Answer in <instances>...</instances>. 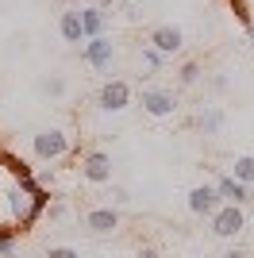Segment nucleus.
<instances>
[{
	"instance_id": "nucleus-1",
	"label": "nucleus",
	"mask_w": 254,
	"mask_h": 258,
	"mask_svg": "<svg viewBox=\"0 0 254 258\" xmlns=\"http://www.w3.org/2000/svg\"><path fill=\"white\" fill-rule=\"evenodd\" d=\"M46 189L35 181L27 162L0 147V239H16L31 231L35 220L46 212Z\"/></svg>"
},
{
	"instance_id": "nucleus-2",
	"label": "nucleus",
	"mask_w": 254,
	"mask_h": 258,
	"mask_svg": "<svg viewBox=\"0 0 254 258\" xmlns=\"http://www.w3.org/2000/svg\"><path fill=\"white\" fill-rule=\"evenodd\" d=\"M31 151L39 162H54V158H62L66 151H70V135L58 127H46V131H35V139H31Z\"/></svg>"
},
{
	"instance_id": "nucleus-3",
	"label": "nucleus",
	"mask_w": 254,
	"mask_h": 258,
	"mask_svg": "<svg viewBox=\"0 0 254 258\" xmlns=\"http://www.w3.org/2000/svg\"><path fill=\"white\" fill-rule=\"evenodd\" d=\"M81 62H85V66H93V70H112V62H116V43H112L108 35L85 39V46H81Z\"/></svg>"
},
{
	"instance_id": "nucleus-4",
	"label": "nucleus",
	"mask_w": 254,
	"mask_h": 258,
	"mask_svg": "<svg viewBox=\"0 0 254 258\" xmlns=\"http://www.w3.org/2000/svg\"><path fill=\"white\" fill-rule=\"evenodd\" d=\"M208 220H212V235H220V239H235V235L246 227L243 208H239V205H220Z\"/></svg>"
},
{
	"instance_id": "nucleus-5",
	"label": "nucleus",
	"mask_w": 254,
	"mask_h": 258,
	"mask_svg": "<svg viewBox=\"0 0 254 258\" xmlns=\"http://www.w3.org/2000/svg\"><path fill=\"white\" fill-rule=\"evenodd\" d=\"M139 104H143V112L154 116V119H169L177 112V97H173L169 89H143V93H139Z\"/></svg>"
},
{
	"instance_id": "nucleus-6",
	"label": "nucleus",
	"mask_w": 254,
	"mask_h": 258,
	"mask_svg": "<svg viewBox=\"0 0 254 258\" xmlns=\"http://www.w3.org/2000/svg\"><path fill=\"white\" fill-rule=\"evenodd\" d=\"M96 104H100V112H123V108L131 104V85H127V81H119V77L104 81V85H100V93H96Z\"/></svg>"
},
{
	"instance_id": "nucleus-7",
	"label": "nucleus",
	"mask_w": 254,
	"mask_h": 258,
	"mask_svg": "<svg viewBox=\"0 0 254 258\" xmlns=\"http://www.w3.org/2000/svg\"><path fill=\"white\" fill-rule=\"evenodd\" d=\"M147 46H154L158 54H166V58H173V54L185 46V31L181 27H173V23H162V27H154L147 39Z\"/></svg>"
},
{
	"instance_id": "nucleus-8",
	"label": "nucleus",
	"mask_w": 254,
	"mask_h": 258,
	"mask_svg": "<svg viewBox=\"0 0 254 258\" xmlns=\"http://www.w3.org/2000/svg\"><path fill=\"white\" fill-rule=\"evenodd\" d=\"M81 177L93 185H108L112 181V158H108L104 151H89L81 158Z\"/></svg>"
},
{
	"instance_id": "nucleus-9",
	"label": "nucleus",
	"mask_w": 254,
	"mask_h": 258,
	"mask_svg": "<svg viewBox=\"0 0 254 258\" xmlns=\"http://www.w3.org/2000/svg\"><path fill=\"white\" fill-rule=\"evenodd\" d=\"M220 205L223 201H220V193H216V185H197V189L189 193V208L197 216H212Z\"/></svg>"
},
{
	"instance_id": "nucleus-10",
	"label": "nucleus",
	"mask_w": 254,
	"mask_h": 258,
	"mask_svg": "<svg viewBox=\"0 0 254 258\" xmlns=\"http://www.w3.org/2000/svg\"><path fill=\"white\" fill-rule=\"evenodd\" d=\"M85 227H89V231H96V235H108V231H116V227H119V212H116L112 205H108V208H89Z\"/></svg>"
},
{
	"instance_id": "nucleus-11",
	"label": "nucleus",
	"mask_w": 254,
	"mask_h": 258,
	"mask_svg": "<svg viewBox=\"0 0 254 258\" xmlns=\"http://www.w3.org/2000/svg\"><path fill=\"white\" fill-rule=\"evenodd\" d=\"M108 16L104 8H93V4H85L81 8V31H85V39H96V35H104L108 31Z\"/></svg>"
},
{
	"instance_id": "nucleus-12",
	"label": "nucleus",
	"mask_w": 254,
	"mask_h": 258,
	"mask_svg": "<svg viewBox=\"0 0 254 258\" xmlns=\"http://www.w3.org/2000/svg\"><path fill=\"white\" fill-rule=\"evenodd\" d=\"M58 31H62L66 43H85V31H81V8H66L58 16Z\"/></svg>"
},
{
	"instance_id": "nucleus-13",
	"label": "nucleus",
	"mask_w": 254,
	"mask_h": 258,
	"mask_svg": "<svg viewBox=\"0 0 254 258\" xmlns=\"http://www.w3.org/2000/svg\"><path fill=\"white\" fill-rule=\"evenodd\" d=\"M216 193H220L223 205H243V201H250L246 185H243V181H235V177H216Z\"/></svg>"
},
{
	"instance_id": "nucleus-14",
	"label": "nucleus",
	"mask_w": 254,
	"mask_h": 258,
	"mask_svg": "<svg viewBox=\"0 0 254 258\" xmlns=\"http://www.w3.org/2000/svg\"><path fill=\"white\" fill-rule=\"evenodd\" d=\"M231 177H235V181H243V185H254V154H243V158H235Z\"/></svg>"
},
{
	"instance_id": "nucleus-15",
	"label": "nucleus",
	"mask_w": 254,
	"mask_h": 258,
	"mask_svg": "<svg viewBox=\"0 0 254 258\" xmlns=\"http://www.w3.org/2000/svg\"><path fill=\"white\" fill-rule=\"evenodd\" d=\"M201 127H204V135H220V127H223V108H204V112H201Z\"/></svg>"
},
{
	"instance_id": "nucleus-16",
	"label": "nucleus",
	"mask_w": 254,
	"mask_h": 258,
	"mask_svg": "<svg viewBox=\"0 0 254 258\" xmlns=\"http://www.w3.org/2000/svg\"><path fill=\"white\" fill-rule=\"evenodd\" d=\"M231 12L239 16V23L246 31H254V0H231Z\"/></svg>"
},
{
	"instance_id": "nucleus-17",
	"label": "nucleus",
	"mask_w": 254,
	"mask_h": 258,
	"mask_svg": "<svg viewBox=\"0 0 254 258\" xmlns=\"http://www.w3.org/2000/svg\"><path fill=\"white\" fill-rule=\"evenodd\" d=\"M39 89L46 93V97H62V93H66V81H62L58 74H54V77H42V81H39Z\"/></svg>"
},
{
	"instance_id": "nucleus-18",
	"label": "nucleus",
	"mask_w": 254,
	"mask_h": 258,
	"mask_svg": "<svg viewBox=\"0 0 254 258\" xmlns=\"http://www.w3.org/2000/svg\"><path fill=\"white\" fill-rule=\"evenodd\" d=\"M143 66H147V70H162V66H166V54H158L154 46L143 43Z\"/></svg>"
},
{
	"instance_id": "nucleus-19",
	"label": "nucleus",
	"mask_w": 254,
	"mask_h": 258,
	"mask_svg": "<svg viewBox=\"0 0 254 258\" xmlns=\"http://www.w3.org/2000/svg\"><path fill=\"white\" fill-rule=\"evenodd\" d=\"M177 77H181V85H197L201 81V62H185Z\"/></svg>"
},
{
	"instance_id": "nucleus-20",
	"label": "nucleus",
	"mask_w": 254,
	"mask_h": 258,
	"mask_svg": "<svg viewBox=\"0 0 254 258\" xmlns=\"http://www.w3.org/2000/svg\"><path fill=\"white\" fill-rule=\"evenodd\" d=\"M46 258H81V254H77L74 247H50V250H46Z\"/></svg>"
},
{
	"instance_id": "nucleus-21",
	"label": "nucleus",
	"mask_w": 254,
	"mask_h": 258,
	"mask_svg": "<svg viewBox=\"0 0 254 258\" xmlns=\"http://www.w3.org/2000/svg\"><path fill=\"white\" fill-rule=\"evenodd\" d=\"M123 16H127L131 23H139V20H143V12H139V4H123Z\"/></svg>"
},
{
	"instance_id": "nucleus-22",
	"label": "nucleus",
	"mask_w": 254,
	"mask_h": 258,
	"mask_svg": "<svg viewBox=\"0 0 254 258\" xmlns=\"http://www.w3.org/2000/svg\"><path fill=\"white\" fill-rule=\"evenodd\" d=\"M127 201H131L127 189H119V185H116V189H112V205H127Z\"/></svg>"
},
{
	"instance_id": "nucleus-23",
	"label": "nucleus",
	"mask_w": 254,
	"mask_h": 258,
	"mask_svg": "<svg viewBox=\"0 0 254 258\" xmlns=\"http://www.w3.org/2000/svg\"><path fill=\"white\" fill-rule=\"evenodd\" d=\"M46 216H50V220H62V216H66V205H46Z\"/></svg>"
},
{
	"instance_id": "nucleus-24",
	"label": "nucleus",
	"mask_w": 254,
	"mask_h": 258,
	"mask_svg": "<svg viewBox=\"0 0 254 258\" xmlns=\"http://www.w3.org/2000/svg\"><path fill=\"white\" fill-rule=\"evenodd\" d=\"M85 4H93V8H104V12H108V8H116L119 0H85Z\"/></svg>"
},
{
	"instance_id": "nucleus-25",
	"label": "nucleus",
	"mask_w": 254,
	"mask_h": 258,
	"mask_svg": "<svg viewBox=\"0 0 254 258\" xmlns=\"http://www.w3.org/2000/svg\"><path fill=\"white\" fill-rule=\"evenodd\" d=\"M139 258H162V254H158L154 247H143V250H139Z\"/></svg>"
},
{
	"instance_id": "nucleus-26",
	"label": "nucleus",
	"mask_w": 254,
	"mask_h": 258,
	"mask_svg": "<svg viewBox=\"0 0 254 258\" xmlns=\"http://www.w3.org/2000/svg\"><path fill=\"white\" fill-rule=\"evenodd\" d=\"M223 258H250V254H246V250H239V247H231V250H227Z\"/></svg>"
},
{
	"instance_id": "nucleus-27",
	"label": "nucleus",
	"mask_w": 254,
	"mask_h": 258,
	"mask_svg": "<svg viewBox=\"0 0 254 258\" xmlns=\"http://www.w3.org/2000/svg\"><path fill=\"white\" fill-rule=\"evenodd\" d=\"M8 258H20V254H8Z\"/></svg>"
}]
</instances>
